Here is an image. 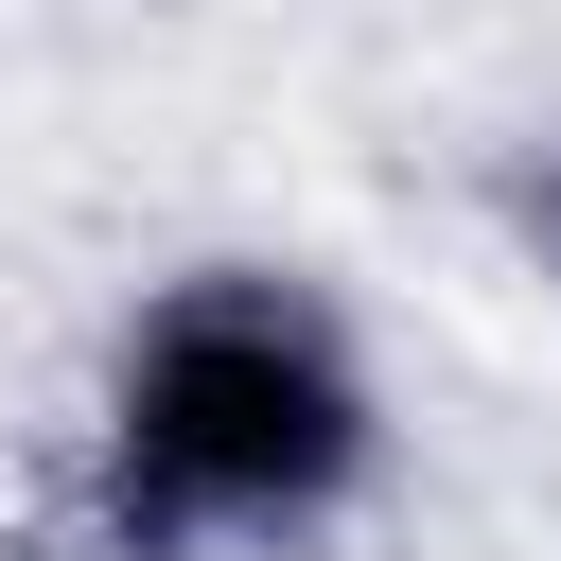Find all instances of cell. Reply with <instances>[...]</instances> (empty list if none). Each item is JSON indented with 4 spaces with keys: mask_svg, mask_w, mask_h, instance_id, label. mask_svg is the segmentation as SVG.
Returning a JSON list of instances; mask_svg holds the SVG:
<instances>
[{
    "mask_svg": "<svg viewBox=\"0 0 561 561\" xmlns=\"http://www.w3.org/2000/svg\"><path fill=\"white\" fill-rule=\"evenodd\" d=\"M386 473V368L316 263H193L105 333L88 526L123 561H298Z\"/></svg>",
    "mask_w": 561,
    "mask_h": 561,
    "instance_id": "obj_1",
    "label": "cell"
},
{
    "mask_svg": "<svg viewBox=\"0 0 561 561\" xmlns=\"http://www.w3.org/2000/svg\"><path fill=\"white\" fill-rule=\"evenodd\" d=\"M543 263H561V175H543Z\"/></svg>",
    "mask_w": 561,
    "mask_h": 561,
    "instance_id": "obj_2",
    "label": "cell"
}]
</instances>
